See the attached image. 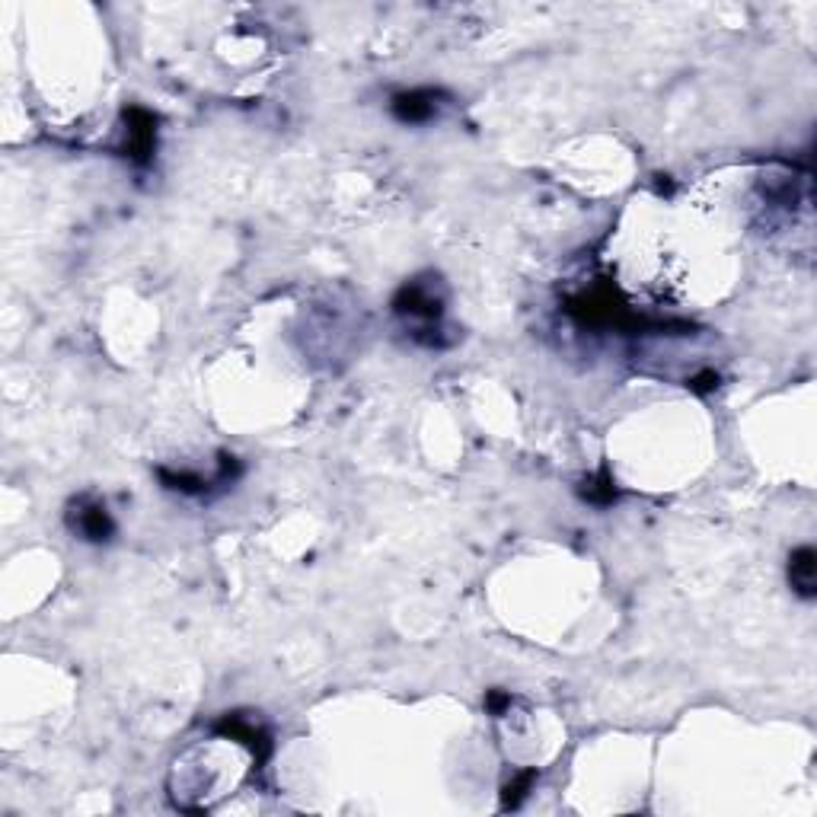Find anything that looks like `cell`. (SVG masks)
<instances>
[{
  "mask_svg": "<svg viewBox=\"0 0 817 817\" xmlns=\"http://www.w3.org/2000/svg\"><path fill=\"white\" fill-rule=\"evenodd\" d=\"M125 122H128V157L147 163L157 147V119L147 109L131 106L125 112Z\"/></svg>",
  "mask_w": 817,
  "mask_h": 817,
  "instance_id": "2",
  "label": "cell"
},
{
  "mask_svg": "<svg viewBox=\"0 0 817 817\" xmlns=\"http://www.w3.org/2000/svg\"><path fill=\"white\" fill-rule=\"evenodd\" d=\"M71 527L90 543H106L115 533V521L109 518L106 505H99V502H80L71 514Z\"/></svg>",
  "mask_w": 817,
  "mask_h": 817,
  "instance_id": "3",
  "label": "cell"
},
{
  "mask_svg": "<svg viewBox=\"0 0 817 817\" xmlns=\"http://www.w3.org/2000/svg\"><path fill=\"white\" fill-rule=\"evenodd\" d=\"M393 115L403 125H422L428 122L431 115H435L438 103H435V93H428V90H412V93H399L393 96V103H390Z\"/></svg>",
  "mask_w": 817,
  "mask_h": 817,
  "instance_id": "4",
  "label": "cell"
},
{
  "mask_svg": "<svg viewBox=\"0 0 817 817\" xmlns=\"http://www.w3.org/2000/svg\"><path fill=\"white\" fill-rule=\"evenodd\" d=\"M715 383H719V374H715V371H703L699 377L690 380V390H696V393H709V390H715Z\"/></svg>",
  "mask_w": 817,
  "mask_h": 817,
  "instance_id": "8",
  "label": "cell"
},
{
  "mask_svg": "<svg viewBox=\"0 0 817 817\" xmlns=\"http://www.w3.org/2000/svg\"><path fill=\"white\" fill-rule=\"evenodd\" d=\"M789 581L795 594H802L805 600L814 597L817 588V556L811 546H798L795 553L789 556Z\"/></svg>",
  "mask_w": 817,
  "mask_h": 817,
  "instance_id": "5",
  "label": "cell"
},
{
  "mask_svg": "<svg viewBox=\"0 0 817 817\" xmlns=\"http://www.w3.org/2000/svg\"><path fill=\"white\" fill-rule=\"evenodd\" d=\"M581 495H585L591 505H610V502H616V486H613V479H610V470H600L594 479H588L585 489H581Z\"/></svg>",
  "mask_w": 817,
  "mask_h": 817,
  "instance_id": "6",
  "label": "cell"
},
{
  "mask_svg": "<svg viewBox=\"0 0 817 817\" xmlns=\"http://www.w3.org/2000/svg\"><path fill=\"white\" fill-rule=\"evenodd\" d=\"M393 310L399 316H406V320L422 323V329H419V339H422V332H431L444 316V300L435 294V288L425 285V281H409V285L396 291Z\"/></svg>",
  "mask_w": 817,
  "mask_h": 817,
  "instance_id": "1",
  "label": "cell"
},
{
  "mask_svg": "<svg viewBox=\"0 0 817 817\" xmlns=\"http://www.w3.org/2000/svg\"><path fill=\"white\" fill-rule=\"evenodd\" d=\"M530 782H533V773H524L521 779L508 782V786H505V808H514L521 802V798L527 795V789H530Z\"/></svg>",
  "mask_w": 817,
  "mask_h": 817,
  "instance_id": "7",
  "label": "cell"
}]
</instances>
